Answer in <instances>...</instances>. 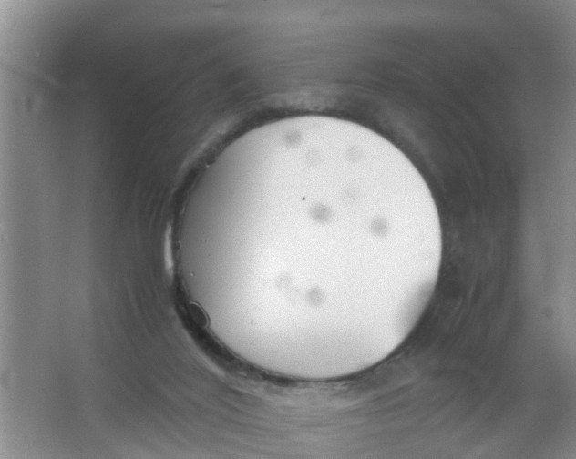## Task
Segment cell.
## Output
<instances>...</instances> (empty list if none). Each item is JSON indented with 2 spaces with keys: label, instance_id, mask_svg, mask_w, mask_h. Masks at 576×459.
Returning <instances> with one entry per match:
<instances>
[{
  "label": "cell",
  "instance_id": "1",
  "mask_svg": "<svg viewBox=\"0 0 576 459\" xmlns=\"http://www.w3.org/2000/svg\"><path fill=\"white\" fill-rule=\"evenodd\" d=\"M213 174V202L190 230L231 262L250 323L320 332L350 357L417 325L439 274L441 222L392 142L350 121L294 126Z\"/></svg>",
  "mask_w": 576,
  "mask_h": 459
}]
</instances>
